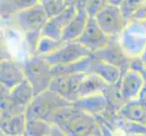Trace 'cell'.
I'll return each instance as SVG.
<instances>
[{
  "label": "cell",
  "mask_w": 146,
  "mask_h": 136,
  "mask_svg": "<svg viewBox=\"0 0 146 136\" xmlns=\"http://www.w3.org/2000/svg\"><path fill=\"white\" fill-rule=\"evenodd\" d=\"M3 136H7V135H4V134H3Z\"/></svg>",
  "instance_id": "obj_36"
},
{
  "label": "cell",
  "mask_w": 146,
  "mask_h": 136,
  "mask_svg": "<svg viewBox=\"0 0 146 136\" xmlns=\"http://www.w3.org/2000/svg\"><path fill=\"white\" fill-rule=\"evenodd\" d=\"M26 80L23 64L12 59H3L0 65L1 90L9 92Z\"/></svg>",
  "instance_id": "obj_11"
},
{
  "label": "cell",
  "mask_w": 146,
  "mask_h": 136,
  "mask_svg": "<svg viewBox=\"0 0 146 136\" xmlns=\"http://www.w3.org/2000/svg\"><path fill=\"white\" fill-rule=\"evenodd\" d=\"M143 78H144V81H145V84H146V67H145L144 71H143Z\"/></svg>",
  "instance_id": "obj_35"
},
{
  "label": "cell",
  "mask_w": 146,
  "mask_h": 136,
  "mask_svg": "<svg viewBox=\"0 0 146 136\" xmlns=\"http://www.w3.org/2000/svg\"><path fill=\"white\" fill-rule=\"evenodd\" d=\"M25 113L1 116V132L7 136H23L27 126Z\"/></svg>",
  "instance_id": "obj_19"
},
{
  "label": "cell",
  "mask_w": 146,
  "mask_h": 136,
  "mask_svg": "<svg viewBox=\"0 0 146 136\" xmlns=\"http://www.w3.org/2000/svg\"><path fill=\"white\" fill-rule=\"evenodd\" d=\"M118 116L129 122L146 125V107L139 100L125 103L117 112Z\"/></svg>",
  "instance_id": "obj_20"
},
{
  "label": "cell",
  "mask_w": 146,
  "mask_h": 136,
  "mask_svg": "<svg viewBox=\"0 0 146 136\" xmlns=\"http://www.w3.org/2000/svg\"><path fill=\"white\" fill-rule=\"evenodd\" d=\"M48 16L42 5L37 4L15 15L9 20L24 34L41 33L48 20Z\"/></svg>",
  "instance_id": "obj_5"
},
{
  "label": "cell",
  "mask_w": 146,
  "mask_h": 136,
  "mask_svg": "<svg viewBox=\"0 0 146 136\" xmlns=\"http://www.w3.org/2000/svg\"><path fill=\"white\" fill-rule=\"evenodd\" d=\"M65 4H66V6H71V5H74L75 2H76V0H64Z\"/></svg>",
  "instance_id": "obj_33"
},
{
  "label": "cell",
  "mask_w": 146,
  "mask_h": 136,
  "mask_svg": "<svg viewBox=\"0 0 146 136\" xmlns=\"http://www.w3.org/2000/svg\"><path fill=\"white\" fill-rule=\"evenodd\" d=\"M47 136H51V135H47Z\"/></svg>",
  "instance_id": "obj_37"
},
{
  "label": "cell",
  "mask_w": 146,
  "mask_h": 136,
  "mask_svg": "<svg viewBox=\"0 0 146 136\" xmlns=\"http://www.w3.org/2000/svg\"><path fill=\"white\" fill-rule=\"evenodd\" d=\"M94 18L103 31L111 38L119 37L128 24L120 7L110 4H107Z\"/></svg>",
  "instance_id": "obj_6"
},
{
  "label": "cell",
  "mask_w": 146,
  "mask_h": 136,
  "mask_svg": "<svg viewBox=\"0 0 146 136\" xmlns=\"http://www.w3.org/2000/svg\"><path fill=\"white\" fill-rule=\"evenodd\" d=\"M88 73L97 74L108 84H115L119 83L122 77V71L119 67L108 62L95 58L92 54Z\"/></svg>",
  "instance_id": "obj_15"
},
{
  "label": "cell",
  "mask_w": 146,
  "mask_h": 136,
  "mask_svg": "<svg viewBox=\"0 0 146 136\" xmlns=\"http://www.w3.org/2000/svg\"><path fill=\"white\" fill-rule=\"evenodd\" d=\"M119 41L130 58L140 56L146 47V21H130L120 34Z\"/></svg>",
  "instance_id": "obj_4"
},
{
  "label": "cell",
  "mask_w": 146,
  "mask_h": 136,
  "mask_svg": "<svg viewBox=\"0 0 146 136\" xmlns=\"http://www.w3.org/2000/svg\"><path fill=\"white\" fill-rule=\"evenodd\" d=\"M39 4L38 0H1V16L10 19L15 15Z\"/></svg>",
  "instance_id": "obj_21"
},
{
  "label": "cell",
  "mask_w": 146,
  "mask_h": 136,
  "mask_svg": "<svg viewBox=\"0 0 146 136\" xmlns=\"http://www.w3.org/2000/svg\"><path fill=\"white\" fill-rule=\"evenodd\" d=\"M108 4L107 0H76V8H84L90 17H94Z\"/></svg>",
  "instance_id": "obj_24"
},
{
  "label": "cell",
  "mask_w": 146,
  "mask_h": 136,
  "mask_svg": "<svg viewBox=\"0 0 146 136\" xmlns=\"http://www.w3.org/2000/svg\"><path fill=\"white\" fill-rule=\"evenodd\" d=\"M77 8L74 5L66 7L60 14L49 17L42 30V36L56 40H62V36L69 22L73 19Z\"/></svg>",
  "instance_id": "obj_12"
},
{
  "label": "cell",
  "mask_w": 146,
  "mask_h": 136,
  "mask_svg": "<svg viewBox=\"0 0 146 136\" xmlns=\"http://www.w3.org/2000/svg\"><path fill=\"white\" fill-rule=\"evenodd\" d=\"M23 64L26 79L34 89L35 95L46 92L50 87L53 79V66L43 56L31 55Z\"/></svg>",
  "instance_id": "obj_3"
},
{
  "label": "cell",
  "mask_w": 146,
  "mask_h": 136,
  "mask_svg": "<svg viewBox=\"0 0 146 136\" xmlns=\"http://www.w3.org/2000/svg\"><path fill=\"white\" fill-rule=\"evenodd\" d=\"M52 124L42 120H27L23 136H47L51 133Z\"/></svg>",
  "instance_id": "obj_23"
},
{
  "label": "cell",
  "mask_w": 146,
  "mask_h": 136,
  "mask_svg": "<svg viewBox=\"0 0 146 136\" xmlns=\"http://www.w3.org/2000/svg\"><path fill=\"white\" fill-rule=\"evenodd\" d=\"M50 135L51 136H68L66 133H64L58 126H56V125H52Z\"/></svg>",
  "instance_id": "obj_28"
},
{
  "label": "cell",
  "mask_w": 146,
  "mask_h": 136,
  "mask_svg": "<svg viewBox=\"0 0 146 136\" xmlns=\"http://www.w3.org/2000/svg\"><path fill=\"white\" fill-rule=\"evenodd\" d=\"M111 37L105 34L99 27L94 17H89L82 36L76 41L82 44L93 53L99 51L106 45Z\"/></svg>",
  "instance_id": "obj_10"
},
{
  "label": "cell",
  "mask_w": 146,
  "mask_h": 136,
  "mask_svg": "<svg viewBox=\"0 0 146 136\" xmlns=\"http://www.w3.org/2000/svg\"><path fill=\"white\" fill-rule=\"evenodd\" d=\"M109 84L94 73H85L79 85L77 99L103 94Z\"/></svg>",
  "instance_id": "obj_18"
},
{
  "label": "cell",
  "mask_w": 146,
  "mask_h": 136,
  "mask_svg": "<svg viewBox=\"0 0 146 136\" xmlns=\"http://www.w3.org/2000/svg\"><path fill=\"white\" fill-rule=\"evenodd\" d=\"M73 105L80 111L86 113L95 118L102 117L109 109V104L104 94L90 95L77 99Z\"/></svg>",
  "instance_id": "obj_14"
},
{
  "label": "cell",
  "mask_w": 146,
  "mask_h": 136,
  "mask_svg": "<svg viewBox=\"0 0 146 136\" xmlns=\"http://www.w3.org/2000/svg\"><path fill=\"white\" fill-rule=\"evenodd\" d=\"M70 104L72 103L47 90L34 97L26 109V117L27 120H42L52 124L55 113L61 108Z\"/></svg>",
  "instance_id": "obj_2"
},
{
  "label": "cell",
  "mask_w": 146,
  "mask_h": 136,
  "mask_svg": "<svg viewBox=\"0 0 146 136\" xmlns=\"http://www.w3.org/2000/svg\"><path fill=\"white\" fill-rule=\"evenodd\" d=\"M92 55L103 61L108 62L117 66L122 71V74L129 69L131 58L124 53L119 41V37L111 38L109 43L99 51L94 52Z\"/></svg>",
  "instance_id": "obj_8"
},
{
  "label": "cell",
  "mask_w": 146,
  "mask_h": 136,
  "mask_svg": "<svg viewBox=\"0 0 146 136\" xmlns=\"http://www.w3.org/2000/svg\"><path fill=\"white\" fill-rule=\"evenodd\" d=\"M125 136H146V133H138V134H128Z\"/></svg>",
  "instance_id": "obj_34"
},
{
  "label": "cell",
  "mask_w": 146,
  "mask_h": 136,
  "mask_svg": "<svg viewBox=\"0 0 146 136\" xmlns=\"http://www.w3.org/2000/svg\"><path fill=\"white\" fill-rule=\"evenodd\" d=\"M98 120L75 108L73 103L55 113L52 125H56L68 136H86L98 126Z\"/></svg>",
  "instance_id": "obj_1"
},
{
  "label": "cell",
  "mask_w": 146,
  "mask_h": 136,
  "mask_svg": "<svg viewBox=\"0 0 146 136\" xmlns=\"http://www.w3.org/2000/svg\"><path fill=\"white\" fill-rule=\"evenodd\" d=\"M137 100H139L140 102L142 103L144 105V106L146 107V84L143 86L142 92H141V94H140V95H139V97H138Z\"/></svg>",
  "instance_id": "obj_29"
},
{
  "label": "cell",
  "mask_w": 146,
  "mask_h": 136,
  "mask_svg": "<svg viewBox=\"0 0 146 136\" xmlns=\"http://www.w3.org/2000/svg\"><path fill=\"white\" fill-rule=\"evenodd\" d=\"M85 73H79L71 75L54 76L48 90L58 94L62 98L74 103L77 100L79 85Z\"/></svg>",
  "instance_id": "obj_9"
},
{
  "label": "cell",
  "mask_w": 146,
  "mask_h": 136,
  "mask_svg": "<svg viewBox=\"0 0 146 136\" xmlns=\"http://www.w3.org/2000/svg\"><path fill=\"white\" fill-rule=\"evenodd\" d=\"M65 44L63 40H56L48 36H42L37 44L36 54L40 56H47L49 54L56 52Z\"/></svg>",
  "instance_id": "obj_22"
},
{
  "label": "cell",
  "mask_w": 146,
  "mask_h": 136,
  "mask_svg": "<svg viewBox=\"0 0 146 136\" xmlns=\"http://www.w3.org/2000/svg\"><path fill=\"white\" fill-rule=\"evenodd\" d=\"M140 57H141V59H142V61L143 62L144 65L146 66V47L144 48V50H143V52L142 53V54L140 55Z\"/></svg>",
  "instance_id": "obj_32"
},
{
  "label": "cell",
  "mask_w": 146,
  "mask_h": 136,
  "mask_svg": "<svg viewBox=\"0 0 146 136\" xmlns=\"http://www.w3.org/2000/svg\"><path fill=\"white\" fill-rule=\"evenodd\" d=\"M89 16L84 8H77L73 19L69 22L66 28L64 29L62 36V40L64 42H73L82 36L84 30L86 27Z\"/></svg>",
  "instance_id": "obj_16"
},
{
  "label": "cell",
  "mask_w": 146,
  "mask_h": 136,
  "mask_svg": "<svg viewBox=\"0 0 146 136\" xmlns=\"http://www.w3.org/2000/svg\"><path fill=\"white\" fill-rule=\"evenodd\" d=\"M92 52L88 48L77 41H73L65 43L56 52L43 57L52 66H56V65H65L78 62L90 56Z\"/></svg>",
  "instance_id": "obj_7"
},
{
  "label": "cell",
  "mask_w": 146,
  "mask_h": 136,
  "mask_svg": "<svg viewBox=\"0 0 146 136\" xmlns=\"http://www.w3.org/2000/svg\"><path fill=\"white\" fill-rule=\"evenodd\" d=\"M38 1L46 10L48 17L56 16L68 7L64 0H38Z\"/></svg>",
  "instance_id": "obj_26"
},
{
  "label": "cell",
  "mask_w": 146,
  "mask_h": 136,
  "mask_svg": "<svg viewBox=\"0 0 146 136\" xmlns=\"http://www.w3.org/2000/svg\"><path fill=\"white\" fill-rule=\"evenodd\" d=\"M2 96L8 97V99L17 106L27 109L36 95L31 84L26 79L23 83L18 84L8 93L1 92V97Z\"/></svg>",
  "instance_id": "obj_17"
},
{
  "label": "cell",
  "mask_w": 146,
  "mask_h": 136,
  "mask_svg": "<svg viewBox=\"0 0 146 136\" xmlns=\"http://www.w3.org/2000/svg\"><path fill=\"white\" fill-rule=\"evenodd\" d=\"M145 67H146V66L144 65L143 62L142 61V59H141L140 56L131 58V60H130V64H129V69H130V70H133V71L141 73V74H143V71H144Z\"/></svg>",
  "instance_id": "obj_27"
},
{
  "label": "cell",
  "mask_w": 146,
  "mask_h": 136,
  "mask_svg": "<svg viewBox=\"0 0 146 136\" xmlns=\"http://www.w3.org/2000/svg\"><path fill=\"white\" fill-rule=\"evenodd\" d=\"M146 3V0H123L120 5V9L122 11L124 18L129 23L133 19V16L138 10Z\"/></svg>",
  "instance_id": "obj_25"
},
{
  "label": "cell",
  "mask_w": 146,
  "mask_h": 136,
  "mask_svg": "<svg viewBox=\"0 0 146 136\" xmlns=\"http://www.w3.org/2000/svg\"><path fill=\"white\" fill-rule=\"evenodd\" d=\"M108 4L113 5V6H116V7H120V5L123 3V0H107Z\"/></svg>",
  "instance_id": "obj_31"
},
{
  "label": "cell",
  "mask_w": 146,
  "mask_h": 136,
  "mask_svg": "<svg viewBox=\"0 0 146 136\" xmlns=\"http://www.w3.org/2000/svg\"><path fill=\"white\" fill-rule=\"evenodd\" d=\"M86 136H104V133H103L102 130H101V127H100V124H98V126L95 128L91 133H89Z\"/></svg>",
  "instance_id": "obj_30"
},
{
  "label": "cell",
  "mask_w": 146,
  "mask_h": 136,
  "mask_svg": "<svg viewBox=\"0 0 146 136\" xmlns=\"http://www.w3.org/2000/svg\"><path fill=\"white\" fill-rule=\"evenodd\" d=\"M120 89L125 103L137 100L145 85V81L141 73L128 69L122 74L120 80Z\"/></svg>",
  "instance_id": "obj_13"
}]
</instances>
